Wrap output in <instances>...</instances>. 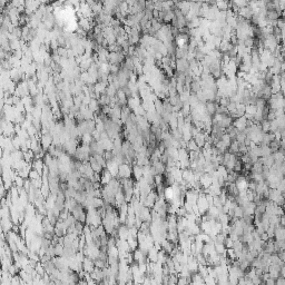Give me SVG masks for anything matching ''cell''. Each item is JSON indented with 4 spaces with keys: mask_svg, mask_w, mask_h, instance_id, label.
I'll return each mask as SVG.
<instances>
[{
    "mask_svg": "<svg viewBox=\"0 0 285 285\" xmlns=\"http://www.w3.org/2000/svg\"><path fill=\"white\" fill-rule=\"evenodd\" d=\"M132 177V166L128 164H122L118 166L117 178H130Z\"/></svg>",
    "mask_w": 285,
    "mask_h": 285,
    "instance_id": "1",
    "label": "cell"
},
{
    "mask_svg": "<svg viewBox=\"0 0 285 285\" xmlns=\"http://www.w3.org/2000/svg\"><path fill=\"white\" fill-rule=\"evenodd\" d=\"M229 104V98L227 97H221L219 100H218V105L222 107H226Z\"/></svg>",
    "mask_w": 285,
    "mask_h": 285,
    "instance_id": "8",
    "label": "cell"
},
{
    "mask_svg": "<svg viewBox=\"0 0 285 285\" xmlns=\"http://www.w3.org/2000/svg\"><path fill=\"white\" fill-rule=\"evenodd\" d=\"M275 285H285L284 277H279L275 279Z\"/></svg>",
    "mask_w": 285,
    "mask_h": 285,
    "instance_id": "11",
    "label": "cell"
},
{
    "mask_svg": "<svg viewBox=\"0 0 285 285\" xmlns=\"http://www.w3.org/2000/svg\"><path fill=\"white\" fill-rule=\"evenodd\" d=\"M132 176H134V178L138 182L140 178H143V167L134 164V166L132 167Z\"/></svg>",
    "mask_w": 285,
    "mask_h": 285,
    "instance_id": "3",
    "label": "cell"
},
{
    "mask_svg": "<svg viewBox=\"0 0 285 285\" xmlns=\"http://www.w3.org/2000/svg\"><path fill=\"white\" fill-rule=\"evenodd\" d=\"M265 285H275V279H267L265 282H264Z\"/></svg>",
    "mask_w": 285,
    "mask_h": 285,
    "instance_id": "12",
    "label": "cell"
},
{
    "mask_svg": "<svg viewBox=\"0 0 285 285\" xmlns=\"http://www.w3.org/2000/svg\"><path fill=\"white\" fill-rule=\"evenodd\" d=\"M176 71L184 74L188 69V62L187 59L182 58V59H176Z\"/></svg>",
    "mask_w": 285,
    "mask_h": 285,
    "instance_id": "2",
    "label": "cell"
},
{
    "mask_svg": "<svg viewBox=\"0 0 285 285\" xmlns=\"http://www.w3.org/2000/svg\"><path fill=\"white\" fill-rule=\"evenodd\" d=\"M233 211H234V215L236 218H242L243 217V208H242V206H240V205H237V206H235L234 208H233Z\"/></svg>",
    "mask_w": 285,
    "mask_h": 285,
    "instance_id": "6",
    "label": "cell"
},
{
    "mask_svg": "<svg viewBox=\"0 0 285 285\" xmlns=\"http://www.w3.org/2000/svg\"><path fill=\"white\" fill-rule=\"evenodd\" d=\"M177 285H190L186 277H178L177 279Z\"/></svg>",
    "mask_w": 285,
    "mask_h": 285,
    "instance_id": "10",
    "label": "cell"
},
{
    "mask_svg": "<svg viewBox=\"0 0 285 285\" xmlns=\"http://www.w3.org/2000/svg\"><path fill=\"white\" fill-rule=\"evenodd\" d=\"M151 166H153V167H154V169H155V173H156V175H163V174L165 173V170H166V166H165V164H163L161 161H158V162L151 164Z\"/></svg>",
    "mask_w": 285,
    "mask_h": 285,
    "instance_id": "4",
    "label": "cell"
},
{
    "mask_svg": "<svg viewBox=\"0 0 285 285\" xmlns=\"http://www.w3.org/2000/svg\"><path fill=\"white\" fill-rule=\"evenodd\" d=\"M221 140H222L224 144L226 145V147H227V148H228L229 145L232 144V139H231V137L228 136V134H226V133H224V134H223V136L221 137Z\"/></svg>",
    "mask_w": 285,
    "mask_h": 285,
    "instance_id": "7",
    "label": "cell"
},
{
    "mask_svg": "<svg viewBox=\"0 0 285 285\" xmlns=\"http://www.w3.org/2000/svg\"><path fill=\"white\" fill-rule=\"evenodd\" d=\"M281 17L276 10H266V19L267 20H277Z\"/></svg>",
    "mask_w": 285,
    "mask_h": 285,
    "instance_id": "5",
    "label": "cell"
},
{
    "mask_svg": "<svg viewBox=\"0 0 285 285\" xmlns=\"http://www.w3.org/2000/svg\"><path fill=\"white\" fill-rule=\"evenodd\" d=\"M233 243H234V242H233V240H231L228 236H227V237L225 238L224 245H225V247H226V248H232V247H233Z\"/></svg>",
    "mask_w": 285,
    "mask_h": 285,
    "instance_id": "9",
    "label": "cell"
}]
</instances>
